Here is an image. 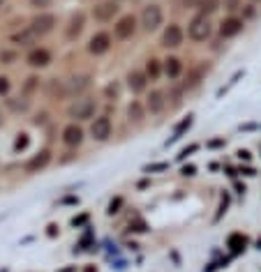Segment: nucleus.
I'll return each instance as SVG.
<instances>
[{
  "label": "nucleus",
  "mask_w": 261,
  "mask_h": 272,
  "mask_svg": "<svg viewBox=\"0 0 261 272\" xmlns=\"http://www.w3.org/2000/svg\"><path fill=\"white\" fill-rule=\"evenodd\" d=\"M95 111H97V102H95V97H76V100L69 104V109H67V113H69V118H74L76 122H83V120H90L95 115Z\"/></svg>",
  "instance_id": "f257e3e1"
},
{
  "label": "nucleus",
  "mask_w": 261,
  "mask_h": 272,
  "mask_svg": "<svg viewBox=\"0 0 261 272\" xmlns=\"http://www.w3.org/2000/svg\"><path fill=\"white\" fill-rule=\"evenodd\" d=\"M188 35L190 40L195 42H206L210 35H213V23H210V16L208 14H196L192 16V21L188 23Z\"/></svg>",
  "instance_id": "f03ea898"
},
{
  "label": "nucleus",
  "mask_w": 261,
  "mask_h": 272,
  "mask_svg": "<svg viewBox=\"0 0 261 272\" xmlns=\"http://www.w3.org/2000/svg\"><path fill=\"white\" fill-rule=\"evenodd\" d=\"M162 21H164V12H162L160 5L143 7V12H141V28H143L146 33H155V30L162 26Z\"/></svg>",
  "instance_id": "7ed1b4c3"
},
{
  "label": "nucleus",
  "mask_w": 261,
  "mask_h": 272,
  "mask_svg": "<svg viewBox=\"0 0 261 272\" xmlns=\"http://www.w3.org/2000/svg\"><path fill=\"white\" fill-rule=\"evenodd\" d=\"M56 23H58V19H56L51 12H40L33 21H30V28H33L35 33H37V37H44V35H51V33H54V30H56Z\"/></svg>",
  "instance_id": "20e7f679"
},
{
  "label": "nucleus",
  "mask_w": 261,
  "mask_h": 272,
  "mask_svg": "<svg viewBox=\"0 0 261 272\" xmlns=\"http://www.w3.org/2000/svg\"><path fill=\"white\" fill-rule=\"evenodd\" d=\"M118 2L116 0H102L93 7V19L100 21V23H107V21H114V16L118 14Z\"/></svg>",
  "instance_id": "39448f33"
},
{
  "label": "nucleus",
  "mask_w": 261,
  "mask_h": 272,
  "mask_svg": "<svg viewBox=\"0 0 261 272\" xmlns=\"http://www.w3.org/2000/svg\"><path fill=\"white\" fill-rule=\"evenodd\" d=\"M111 44H114V40H111V35L109 33H95L93 37H90V42H88V54L90 55H104L111 51Z\"/></svg>",
  "instance_id": "423d86ee"
},
{
  "label": "nucleus",
  "mask_w": 261,
  "mask_h": 272,
  "mask_svg": "<svg viewBox=\"0 0 261 272\" xmlns=\"http://www.w3.org/2000/svg\"><path fill=\"white\" fill-rule=\"evenodd\" d=\"M111 132H114V125H111L109 115H100V118H95L93 125H90V136H93L95 141H100V143L109 141Z\"/></svg>",
  "instance_id": "0eeeda50"
},
{
  "label": "nucleus",
  "mask_w": 261,
  "mask_h": 272,
  "mask_svg": "<svg viewBox=\"0 0 261 272\" xmlns=\"http://www.w3.org/2000/svg\"><path fill=\"white\" fill-rule=\"evenodd\" d=\"M136 33V16H132V14H128V16H123V19L116 21V26H114V37L116 40H130L132 35Z\"/></svg>",
  "instance_id": "6e6552de"
},
{
  "label": "nucleus",
  "mask_w": 261,
  "mask_h": 272,
  "mask_svg": "<svg viewBox=\"0 0 261 272\" xmlns=\"http://www.w3.org/2000/svg\"><path fill=\"white\" fill-rule=\"evenodd\" d=\"M183 28L178 26V23H169L167 28H164V33H162V47L164 49H178L183 44Z\"/></svg>",
  "instance_id": "1a4fd4ad"
},
{
  "label": "nucleus",
  "mask_w": 261,
  "mask_h": 272,
  "mask_svg": "<svg viewBox=\"0 0 261 272\" xmlns=\"http://www.w3.org/2000/svg\"><path fill=\"white\" fill-rule=\"evenodd\" d=\"M26 60H28V65L33 67V69H44V67L51 65V51L44 49V47H33Z\"/></svg>",
  "instance_id": "9d476101"
},
{
  "label": "nucleus",
  "mask_w": 261,
  "mask_h": 272,
  "mask_svg": "<svg viewBox=\"0 0 261 272\" xmlns=\"http://www.w3.org/2000/svg\"><path fill=\"white\" fill-rule=\"evenodd\" d=\"M90 76L88 74H76V76H72V79L67 81V95L69 97H83V93H86L88 88H90Z\"/></svg>",
  "instance_id": "9b49d317"
},
{
  "label": "nucleus",
  "mask_w": 261,
  "mask_h": 272,
  "mask_svg": "<svg viewBox=\"0 0 261 272\" xmlns=\"http://www.w3.org/2000/svg\"><path fill=\"white\" fill-rule=\"evenodd\" d=\"M83 129H81L76 122H69V125L63 129V143H65L67 148H79L81 143H83Z\"/></svg>",
  "instance_id": "f8f14e48"
},
{
  "label": "nucleus",
  "mask_w": 261,
  "mask_h": 272,
  "mask_svg": "<svg viewBox=\"0 0 261 272\" xmlns=\"http://www.w3.org/2000/svg\"><path fill=\"white\" fill-rule=\"evenodd\" d=\"M83 26H86V16H83V12H74L72 16H69V23H67V28H65L67 42L76 40V37L83 33Z\"/></svg>",
  "instance_id": "ddd939ff"
},
{
  "label": "nucleus",
  "mask_w": 261,
  "mask_h": 272,
  "mask_svg": "<svg viewBox=\"0 0 261 272\" xmlns=\"http://www.w3.org/2000/svg\"><path fill=\"white\" fill-rule=\"evenodd\" d=\"M51 164V150H40L37 155H33L26 164V173H40Z\"/></svg>",
  "instance_id": "4468645a"
},
{
  "label": "nucleus",
  "mask_w": 261,
  "mask_h": 272,
  "mask_svg": "<svg viewBox=\"0 0 261 272\" xmlns=\"http://www.w3.org/2000/svg\"><path fill=\"white\" fill-rule=\"evenodd\" d=\"M146 111L150 113V115H160L162 111H164V107H167V100H164V93L162 90H150V95L146 97Z\"/></svg>",
  "instance_id": "2eb2a0df"
},
{
  "label": "nucleus",
  "mask_w": 261,
  "mask_h": 272,
  "mask_svg": "<svg viewBox=\"0 0 261 272\" xmlns=\"http://www.w3.org/2000/svg\"><path fill=\"white\" fill-rule=\"evenodd\" d=\"M241 30H243V21L238 19V16H229V19L222 21V26H220V35L224 37V40H231V37H236Z\"/></svg>",
  "instance_id": "dca6fc26"
},
{
  "label": "nucleus",
  "mask_w": 261,
  "mask_h": 272,
  "mask_svg": "<svg viewBox=\"0 0 261 272\" xmlns=\"http://www.w3.org/2000/svg\"><path fill=\"white\" fill-rule=\"evenodd\" d=\"M148 86V76L146 72H139V69H132L128 72V88L132 93H143Z\"/></svg>",
  "instance_id": "f3484780"
},
{
  "label": "nucleus",
  "mask_w": 261,
  "mask_h": 272,
  "mask_svg": "<svg viewBox=\"0 0 261 272\" xmlns=\"http://www.w3.org/2000/svg\"><path fill=\"white\" fill-rule=\"evenodd\" d=\"M37 40H40V37H37V33H35L30 26L23 28L21 33H16L12 37V42L14 44H19V47H33V44H37Z\"/></svg>",
  "instance_id": "a211bd4d"
},
{
  "label": "nucleus",
  "mask_w": 261,
  "mask_h": 272,
  "mask_svg": "<svg viewBox=\"0 0 261 272\" xmlns=\"http://www.w3.org/2000/svg\"><path fill=\"white\" fill-rule=\"evenodd\" d=\"M47 93L51 100H65V97H69L67 95V83L61 79H51L49 81V86H47Z\"/></svg>",
  "instance_id": "6ab92c4d"
},
{
  "label": "nucleus",
  "mask_w": 261,
  "mask_h": 272,
  "mask_svg": "<svg viewBox=\"0 0 261 272\" xmlns=\"http://www.w3.org/2000/svg\"><path fill=\"white\" fill-rule=\"evenodd\" d=\"M164 74H167L169 79H178L183 74V62L181 58H174V55H169L167 60H164Z\"/></svg>",
  "instance_id": "aec40b11"
},
{
  "label": "nucleus",
  "mask_w": 261,
  "mask_h": 272,
  "mask_svg": "<svg viewBox=\"0 0 261 272\" xmlns=\"http://www.w3.org/2000/svg\"><path fill=\"white\" fill-rule=\"evenodd\" d=\"M143 115H146V107H143L141 102H132V104L128 107V118H130V122L139 125L141 120H143Z\"/></svg>",
  "instance_id": "412c9836"
},
{
  "label": "nucleus",
  "mask_w": 261,
  "mask_h": 272,
  "mask_svg": "<svg viewBox=\"0 0 261 272\" xmlns=\"http://www.w3.org/2000/svg\"><path fill=\"white\" fill-rule=\"evenodd\" d=\"M160 74H162V62H160V60H155V58H150L146 62V76H148V81H157V79H160Z\"/></svg>",
  "instance_id": "4be33fe9"
},
{
  "label": "nucleus",
  "mask_w": 261,
  "mask_h": 272,
  "mask_svg": "<svg viewBox=\"0 0 261 272\" xmlns=\"http://www.w3.org/2000/svg\"><path fill=\"white\" fill-rule=\"evenodd\" d=\"M245 245H248V240H245V235H241V233H234V235L229 238V247H231L234 252H241V249H245Z\"/></svg>",
  "instance_id": "5701e85b"
},
{
  "label": "nucleus",
  "mask_w": 261,
  "mask_h": 272,
  "mask_svg": "<svg viewBox=\"0 0 261 272\" xmlns=\"http://www.w3.org/2000/svg\"><path fill=\"white\" fill-rule=\"evenodd\" d=\"M37 88H40V79H37V76H28L26 83H23V95L28 97V95H33Z\"/></svg>",
  "instance_id": "b1692460"
},
{
  "label": "nucleus",
  "mask_w": 261,
  "mask_h": 272,
  "mask_svg": "<svg viewBox=\"0 0 261 272\" xmlns=\"http://www.w3.org/2000/svg\"><path fill=\"white\" fill-rule=\"evenodd\" d=\"M16 60V51H0V62L2 65H12Z\"/></svg>",
  "instance_id": "393cba45"
},
{
  "label": "nucleus",
  "mask_w": 261,
  "mask_h": 272,
  "mask_svg": "<svg viewBox=\"0 0 261 272\" xmlns=\"http://www.w3.org/2000/svg\"><path fill=\"white\" fill-rule=\"evenodd\" d=\"M28 143H30V139H28V134H19V139H16V143H14V150L19 153V150L28 148Z\"/></svg>",
  "instance_id": "a878e982"
},
{
  "label": "nucleus",
  "mask_w": 261,
  "mask_h": 272,
  "mask_svg": "<svg viewBox=\"0 0 261 272\" xmlns=\"http://www.w3.org/2000/svg\"><path fill=\"white\" fill-rule=\"evenodd\" d=\"M51 2L54 0H30V7L40 9V12H47V7H51Z\"/></svg>",
  "instance_id": "bb28decb"
},
{
  "label": "nucleus",
  "mask_w": 261,
  "mask_h": 272,
  "mask_svg": "<svg viewBox=\"0 0 261 272\" xmlns=\"http://www.w3.org/2000/svg\"><path fill=\"white\" fill-rule=\"evenodd\" d=\"M7 93H9V79L0 76V95H7Z\"/></svg>",
  "instance_id": "cd10ccee"
},
{
  "label": "nucleus",
  "mask_w": 261,
  "mask_h": 272,
  "mask_svg": "<svg viewBox=\"0 0 261 272\" xmlns=\"http://www.w3.org/2000/svg\"><path fill=\"white\" fill-rule=\"evenodd\" d=\"M206 0H183V5L185 7H203Z\"/></svg>",
  "instance_id": "c85d7f7f"
},
{
  "label": "nucleus",
  "mask_w": 261,
  "mask_h": 272,
  "mask_svg": "<svg viewBox=\"0 0 261 272\" xmlns=\"http://www.w3.org/2000/svg\"><path fill=\"white\" fill-rule=\"evenodd\" d=\"M107 97H118V86H116V83L107 86Z\"/></svg>",
  "instance_id": "c756f323"
},
{
  "label": "nucleus",
  "mask_w": 261,
  "mask_h": 272,
  "mask_svg": "<svg viewBox=\"0 0 261 272\" xmlns=\"http://www.w3.org/2000/svg\"><path fill=\"white\" fill-rule=\"evenodd\" d=\"M238 157H241V160H250V153H248V150H241V153H238Z\"/></svg>",
  "instance_id": "7c9ffc66"
},
{
  "label": "nucleus",
  "mask_w": 261,
  "mask_h": 272,
  "mask_svg": "<svg viewBox=\"0 0 261 272\" xmlns=\"http://www.w3.org/2000/svg\"><path fill=\"white\" fill-rule=\"evenodd\" d=\"M83 272H97V270H95L93 266H86V270H83Z\"/></svg>",
  "instance_id": "2f4dec72"
},
{
  "label": "nucleus",
  "mask_w": 261,
  "mask_h": 272,
  "mask_svg": "<svg viewBox=\"0 0 261 272\" xmlns=\"http://www.w3.org/2000/svg\"><path fill=\"white\" fill-rule=\"evenodd\" d=\"M2 5H5V0H0V7H2Z\"/></svg>",
  "instance_id": "473e14b6"
},
{
  "label": "nucleus",
  "mask_w": 261,
  "mask_h": 272,
  "mask_svg": "<svg viewBox=\"0 0 261 272\" xmlns=\"http://www.w3.org/2000/svg\"><path fill=\"white\" fill-rule=\"evenodd\" d=\"M0 125H2V115H0Z\"/></svg>",
  "instance_id": "72a5a7b5"
},
{
  "label": "nucleus",
  "mask_w": 261,
  "mask_h": 272,
  "mask_svg": "<svg viewBox=\"0 0 261 272\" xmlns=\"http://www.w3.org/2000/svg\"><path fill=\"white\" fill-rule=\"evenodd\" d=\"M259 249H261V238H259Z\"/></svg>",
  "instance_id": "f704fd0d"
}]
</instances>
